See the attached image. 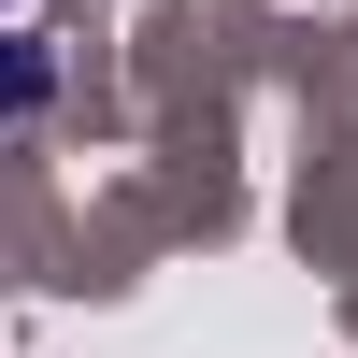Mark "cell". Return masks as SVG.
Listing matches in <instances>:
<instances>
[{
    "instance_id": "2",
    "label": "cell",
    "mask_w": 358,
    "mask_h": 358,
    "mask_svg": "<svg viewBox=\"0 0 358 358\" xmlns=\"http://www.w3.org/2000/svg\"><path fill=\"white\" fill-rule=\"evenodd\" d=\"M0 15H15V0H0Z\"/></svg>"
},
{
    "instance_id": "1",
    "label": "cell",
    "mask_w": 358,
    "mask_h": 358,
    "mask_svg": "<svg viewBox=\"0 0 358 358\" xmlns=\"http://www.w3.org/2000/svg\"><path fill=\"white\" fill-rule=\"evenodd\" d=\"M43 101H57V43H0V129H29Z\"/></svg>"
}]
</instances>
